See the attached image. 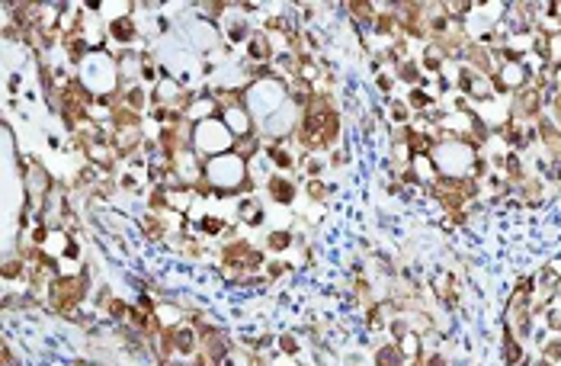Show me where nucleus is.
<instances>
[{
	"label": "nucleus",
	"mask_w": 561,
	"mask_h": 366,
	"mask_svg": "<svg viewBox=\"0 0 561 366\" xmlns=\"http://www.w3.org/2000/svg\"><path fill=\"white\" fill-rule=\"evenodd\" d=\"M273 196H276V199H289V196H292L289 183H273Z\"/></svg>",
	"instance_id": "1"
}]
</instances>
